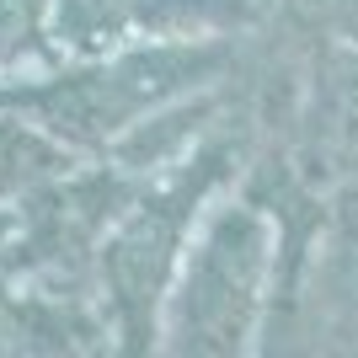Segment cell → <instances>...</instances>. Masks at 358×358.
<instances>
[]
</instances>
